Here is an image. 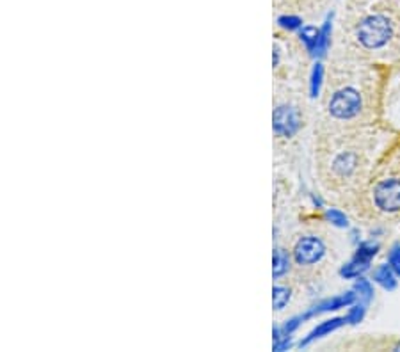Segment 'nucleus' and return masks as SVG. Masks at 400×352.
Instances as JSON below:
<instances>
[{
    "mask_svg": "<svg viewBox=\"0 0 400 352\" xmlns=\"http://www.w3.org/2000/svg\"><path fill=\"white\" fill-rule=\"evenodd\" d=\"M374 281L381 284L384 290H395L396 288V274L391 269V265H379L374 270Z\"/></svg>",
    "mask_w": 400,
    "mask_h": 352,
    "instance_id": "1a4fd4ad",
    "label": "nucleus"
},
{
    "mask_svg": "<svg viewBox=\"0 0 400 352\" xmlns=\"http://www.w3.org/2000/svg\"><path fill=\"white\" fill-rule=\"evenodd\" d=\"M379 251V244H374V242H361L356 249V255L354 258L361 260V262H372L375 255Z\"/></svg>",
    "mask_w": 400,
    "mask_h": 352,
    "instance_id": "dca6fc26",
    "label": "nucleus"
},
{
    "mask_svg": "<svg viewBox=\"0 0 400 352\" xmlns=\"http://www.w3.org/2000/svg\"><path fill=\"white\" fill-rule=\"evenodd\" d=\"M288 265H290V256L285 249L276 247L274 255H272V276L274 279H279V277L285 276L288 272Z\"/></svg>",
    "mask_w": 400,
    "mask_h": 352,
    "instance_id": "9d476101",
    "label": "nucleus"
},
{
    "mask_svg": "<svg viewBox=\"0 0 400 352\" xmlns=\"http://www.w3.org/2000/svg\"><path fill=\"white\" fill-rule=\"evenodd\" d=\"M331 31H333V25H331V18H328L324 23V27L320 28V38H318V46H317V53L315 57H322L329 48V43H331Z\"/></svg>",
    "mask_w": 400,
    "mask_h": 352,
    "instance_id": "ddd939ff",
    "label": "nucleus"
},
{
    "mask_svg": "<svg viewBox=\"0 0 400 352\" xmlns=\"http://www.w3.org/2000/svg\"><path fill=\"white\" fill-rule=\"evenodd\" d=\"M368 267H370V262H361V260L352 258L340 269V276L345 277V279H356V277L363 276L367 272Z\"/></svg>",
    "mask_w": 400,
    "mask_h": 352,
    "instance_id": "9b49d317",
    "label": "nucleus"
},
{
    "mask_svg": "<svg viewBox=\"0 0 400 352\" xmlns=\"http://www.w3.org/2000/svg\"><path fill=\"white\" fill-rule=\"evenodd\" d=\"M345 322H347V316H335V319L331 320H324V322L318 324L315 329H311L310 333H308V336L304 338V340H301L299 345L301 347H306V345H310L311 341L318 340V338L322 336H328V334H331L333 331L340 329Z\"/></svg>",
    "mask_w": 400,
    "mask_h": 352,
    "instance_id": "0eeeda50",
    "label": "nucleus"
},
{
    "mask_svg": "<svg viewBox=\"0 0 400 352\" xmlns=\"http://www.w3.org/2000/svg\"><path fill=\"white\" fill-rule=\"evenodd\" d=\"M325 255V245L315 235H304L293 245V262L299 267L315 265Z\"/></svg>",
    "mask_w": 400,
    "mask_h": 352,
    "instance_id": "7ed1b4c3",
    "label": "nucleus"
},
{
    "mask_svg": "<svg viewBox=\"0 0 400 352\" xmlns=\"http://www.w3.org/2000/svg\"><path fill=\"white\" fill-rule=\"evenodd\" d=\"M278 23L285 31H297L303 25V20L299 16H293V14H283L278 18Z\"/></svg>",
    "mask_w": 400,
    "mask_h": 352,
    "instance_id": "6ab92c4d",
    "label": "nucleus"
},
{
    "mask_svg": "<svg viewBox=\"0 0 400 352\" xmlns=\"http://www.w3.org/2000/svg\"><path fill=\"white\" fill-rule=\"evenodd\" d=\"M303 320H304V319H303V315H299V316H292V319H290V320H286L285 326L281 327L283 333L288 334V336H290V334H292L293 331H296L297 327L301 326V322H303Z\"/></svg>",
    "mask_w": 400,
    "mask_h": 352,
    "instance_id": "4be33fe9",
    "label": "nucleus"
},
{
    "mask_svg": "<svg viewBox=\"0 0 400 352\" xmlns=\"http://www.w3.org/2000/svg\"><path fill=\"white\" fill-rule=\"evenodd\" d=\"M288 301H290V288L281 287V284L274 287V290H272V302H274V308L278 309V311H281V309L288 304Z\"/></svg>",
    "mask_w": 400,
    "mask_h": 352,
    "instance_id": "f3484780",
    "label": "nucleus"
},
{
    "mask_svg": "<svg viewBox=\"0 0 400 352\" xmlns=\"http://www.w3.org/2000/svg\"><path fill=\"white\" fill-rule=\"evenodd\" d=\"M374 203L382 212H399L400 210V180L388 178L375 185Z\"/></svg>",
    "mask_w": 400,
    "mask_h": 352,
    "instance_id": "20e7f679",
    "label": "nucleus"
},
{
    "mask_svg": "<svg viewBox=\"0 0 400 352\" xmlns=\"http://www.w3.org/2000/svg\"><path fill=\"white\" fill-rule=\"evenodd\" d=\"M395 351H400V343L395 345Z\"/></svg>",
    "mask_w": 400,
    "mask_h": 352,
    "instance_id": "5701e85b",
    "label": "nucleus"
},
{
    "mask_svg": "<svg viewBox=\"0 0 400 352\" xmlns=\"http://www.w3.org/2000/svg\"><path fill=\"white\" fill-rule=\"evenodd\" d=\"M388 263L391 265V269L395 270L396 276H400V244H395L389 249Z\"/></svg>",
    "mask_w": 400,
    "mask_h": 352,
    "instance_id": "aec40b11",
    "label": "nucleus"
},
{
    "mask_svg": "<svg viewBox=\"0 0 400 352\" xmlns=\"http://www.w3.org/2000/svg\"><path fill=\"white\" fill-rule=\"evenodd\" d=\"M356 292H347V294H342V295H336V297H331V299H325V301L318 302L317 306H313L311 309H308L306 313L303 315V319H311V316L315 315H320V313H325V311H336V309L340 308H347V306H352L354 301H356Z\"/></svg>",
    "mask_w": 400,
    "mask_h": 352,
    "instance_id": "423d86ee",
    "label": "nucleus"
},
{
    "mask_svg": "<svg viewBox=\"0 0 400 352\" xmlns=\"http://www.w3.org/2000/svg\"><path fill=\"white\" fill-rule=\"evenodd\" d=\"M357 167V155L352 151H343L340 155H336V159L333 160V171L340 176H349L356 171Z\"/></svg>",
    "mask_w": 400,
    "mask_h": 352,
    "instance_id": "6e6552de",
    "label": "nucleus"
},
{
    "mask_svg": "<svg viewBox=\"0 0 400 352\" xmlns=\"http://www.w3.org/2000/svg\"><path fill=\"white\" fill-rule=\"evenodd\" d=\"M354 292H356V295L363 302H368L372 297H374V287H372L370 281L364 279L363 276L356 277V283H354Z\"/></svg>",
    "mask_w": 400,
    "mask_h": 352,
    "instance_id": "2eb2a0df",
    "label": "nucleus"
},
{
    "mask_svg": "<svg viewBox=\"0 0 400 352\" xmlns=\"http://www.w3.org/2000/svg\"><path fill=\"white\" fill-rule=\"evenodd\" d=\"M357 43L367 50H379L391 39L393 23L384 14H368L356 25Z\"/></svg>",
    "mask_w": 400,
    "mask_h": 352,
    "instance_id": "f257e3e1",
    "label": "nucleus"
},
{
    "mask_svg": "<svg viewBox=\"0 0 400 352\" xmlns=\"http://www.w3.org/2000/svg\"><path fill=\"white\" fill-rule=\"evenodd\" d=\"M347 322L349 324H357L363 320L364 316V304H354L352 308L347 311Z\"/></svg>",
    "mask_w": 400,
    "mask_h": 352,
    "instance_id": "412c9836",
    "label": "nucleus"
},
{
    "mask_svg": "<svg viewBox=\"0 0 400 352\" xmlns=\"http://www.w3.org/2000/svg\"><path fill=\"white\" fill-rule=\"evenodd\" d=\"M363 100L357 89L342 87L329 98L328 110L336 119H352L361 112Z\"/></svg>",
    "mask_w": 400,
    "mask_h": 352,
    "instance_id": "f03ea898",
    "label": "nucleus"
},
{
    "mask_svg": "<svg viewBox=\"0 0 400 352\" xmlns=\"http://www.w3.org/2000/svg\"><path fill=\"white\" fill-rule=\"evenodd\" d=\"M325 219H328L329 223H331L333 226H336V228H347V226H349V219H347L345 213H343L342 210H338V208H329L328 212H325Z\"/></svg>",
    "mask_w": 400,
    "mask_h": 352,
    "instance_id": "a211bd4d",
    "label": "nucleus"
},
{
    "mask_svg": "<svg viewBox=\"0 0 400 352\" xmlns=\"http://www.w3.org/2000/svg\"><path fill=\"white\" fill-rule=\"evenodd\" d=\"M299 38H301V41L304 43V46H306L308 52L315 57V53H317V46H318V38H320V28L311 27V25L303 27Z\"/></svg>",
    "mask_w": 400,
    "mask_h": 352,
    "instance_id": "f8f14e48",
    "label": "nucleus"
},
{
    "mask_svg": "<svg viewBox=\"0 0 400 352\" xmlns=\"http://www.w3.org/2000/svg\"><path fill=\"white\" fill-rule=\"evenodd\" d=\"M322 78H324V66L320 63H317L311 70L310 75V95L311 98H317L318 92H320L322 87Z\"/></svg>",
    "mask_w": 400,
    "mask_h": 352,
    "instance_id": "4468645a",
    "label": "nucleus"
},
{
    "mask_svg": "<svg viewBox=\"0 0 400 352\" xmlns=\"http://www.w3.org/2000/svg\"><path fill=\"white\" fill-rule=\"evenodd\" d=\"M301 128V114L292 105H279L272 114V130L278 137H292Z\"/></svg>",
    "mask_w": 400,
    "mask_h": 352,
    "instance_id": "39448f33",
    "label": "nucleus"
}]
</instances>
